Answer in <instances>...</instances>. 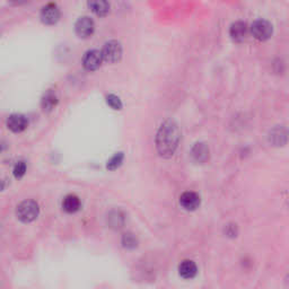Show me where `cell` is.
<instances>
[{
	"label": "cell",
	"instance_id": "cell-8",
	"mask_svg": "<svg viewBox=\"0 0 289 289\" xmlns=\"http://www.w3.org/2000/svg\"><path fill=\"white\" fill-rule=\"evenodd\" d=\"M200 202L201 200L199 195H197L196 192L192 191H186L180 197V205L183 207L185 210L189 211H194L197 208H199Z\"/></svg>",
	"mask_w": 289,
	"mask_h": 289
},
{
	"label": "cell",
	"instance_id": "cell-13",
	"mask_svg": "<svg viewBox=\"0 0 289 289\" xmlns=\"http://www.w3.org/2000/svg\"><path fill=\"white\" fill-rule=\"evenodd\" d=\"M191 156L197 163H203L209 157V149L206 146V143L198 142L191 149Z\"/></svg>",
	"mask_w": 289,
	"mask_h": 289
},
{
	"label": "cell",
	"instance_id": "cell-20",
	"mask_svg": "<svg viewBox=\"0 0 289 289\" xmlns=\"http://www.w3.org/2000/svg\"><path fill=\"white\" fill-rule=\"evenodd\" d=\"M13 173H14V176H15L16 179H22L23 176L25 175V173H26V164H25V162H23V160H19V162L16 163L15 166H14Z\"/></svg>",
	"mask_w": 289,
	"mask_h": 289
},
{
	"label": "cell",
	"instance_id": "cell-14",
	"mask_svg": "<svg viewBox=\"0 0 289 289\" xmlns=\"http://www.w3.org/2000/svg\"><path fill=\"white\" fill-rule=\"evenodd\" d=\"M58 104V98L57 94L53 92L52 89H49L46 93H44L43 98L41 101V106L43 111L45 112H51L53 109L56 108Z\"/></svg>",
	"mask_w": 289,
	"mask_h": 289
},
{
	"label": "cell",
	"instance_id": "cell-16",
	"mask_svg": "<svg viewBox=\"0 0 289 289\" xmlns=\"http://www.w3.org/2000/svg\"><path fill=\"white\" fill-rule=\"evenodd\" d=\"M88 7L92 12L99 16H105L110 12V4L104 0H98V2H88Z\"/></svg>",
	"mask_w": 289,
	"mask_h": 289
},
{
	"label": "cell",
	"instance_id": "cell-5",
	"mask_svg": "<svg viewBox=\"0 0 289 289\" xmlns=\"http://www.w3.org/2000/svg\"><path fill=\"white\" fill-rule=\"evenodd\" d=\"M102 61H103V57H102V52L96 50V49H92L88 50L84 53L83 57V66L85 69H87L89 71L96 70L99 69L102 65Z\"/></svg>",
	"mask_w": 289,
	"mask_h": 289
},
{
	"label": "cell",
	"instance_id": "cell-12",
	"mask_svg": "<svg viewBox=\"0 0 289 289\" xmlns=\"http://www.w3.org/2000/svg\"><path fill=\"white\" fill-rule=\"evenodd\" d=\"M198 268L194 261L191 260H184L181 262L179 266V274L184 279H192L197 276Z\"/></svg>",
	"mask_w": 289,
	"mask_h": 289
},
{
	"label": "cell",
	"instance_id": "cell-7",
	"mask_svg": "<svg viewBox=\"0 0 289 289\" xmlns=\"http://www.w3.org/2000/svg\"><path fill=\"white\" fill-rule=\"evenodd\" d=\"M41 20L44 24L52 25L56 24L60 18V9L56 4L49 3L41 9Z\"/></svg>",
	"mask_w": 289,
	"mask_h": 289
},
{
	"label": "cell",
	"instance_id": "cell-10",
	"mask_svg": "<svg viewBox=\"0 0 289 289\" xmlns=\"http://www.w3.org/2000/svg\"><path fill=\"white\" fill-rule=\"evenodd\" d=\"M229 35L236 42L244 41L246 35H248V25H246V23L242 22V20H237V22H235L231 25Z\"/></svg>",
	"mask_w": 289,
	"mask_h": 289
},
{
	"label": "cell",
	"instance_id": "cell-6",
	"mask_svg": "<svg viewBox=\"0 0 289 289\" xmlns=\"http://www.w3.org/2000/svg\"><path fill=\"white\" fill-rule=\"evenodd\" d=\"M95 30V23L94 20L88 17V16H82L77 19L76 24H75V31L79 37H86L90 36L94 33Z\"/></svg>",
	"mask_w": 289,
	"mask_h": 289
},
{
	"label": "cell",
	"instance_id": "cell-17",
	"mask_svg": "<svg viewBox=\"0 0 289 289\" xmlns=\"http://www.w3.org/2000/svg\"><path fill=\"white\" fill-rule=\"evenodd\" d=\"M123 158H125V155L122 152L116 153L114 156H112L109 160L108 164H106V168L110 171H114L116 168H119L121 166V164L123 162Z\"/></svg>",
	"mask_w": 289,
	"mask_h": 289
},
{
	"label": "cell",
	"instance_id": "cell-4",
	"mask_svg": "<svg viewBox=\"0 0 289 289\" xmlns=\"http://www.w3.org/2000/svg\"><path fill=\"white\" fill-rule=\"evenodd\" d=\"M251 32L259 41H267L272 35V25L266 19H258L251 26Z\"/></svg>",
	"mask_w": 289,
	"mask_h": 289
},
{
	"label": "cell",
	"instance_id": "cell-19",
	"mask_svg": "<svg viewBox=\"0 0 289 289\" xmlns=\"http://www.w3.org/2000/svg\"><path fill=\"white\" fill-rule=\"evenodd\" d=\"M106 102L113 110H121L122 109V102L119 96L114 94H110L106 96Z\"/></svg>",
	"mask_w": 289,
	"mask_h": 289
},
{
	"label": "cell",
	"instance_id": "cell-18",
	"mask_svg": "<svg viewBox=\"0 0 289 289\" xmlns=\"http://www.w3.org/2000/svg\"><path fill=\"white\" fill-rule=\"evenodd\" d=\"M122 244L127 249H135L138 245V239L132 233H126L122 236Z\"/></svg>",
	"mask_w": 289,
	"mask_h": 289
},
{
	"label": "cell",
	"instance_id": "cell-3",
	"mask_svg": "<svg viewBox=\"0 0 289 289\" xmlns=\"http://www.w3.org/2000/svg\"><path fill=\"white\" fill-rule=\"evenodd\" d=\"M101 52L104 61L109 63H115L120 61L122 57V45L119 41L110 40L103 45Z\"/></svg>",
	"mask_w": 289,
	"mask_h": 289
},
{
	"label": "cell",
	"instance_id": "cell-11",
	"mask_svg": "<svg viewBox=\"0 0 289 289\" xmlns=\"http://www.w3.org/2000/svg\"><path fill=\"white\" fill-rule=\"evenodd\" d=\"M270 141L275 144V146H282L285 144L289 139V132L283 127H277L270 132Z\"/></svg>",
	"mask_w": 289,
	"mask_h": 289
},
{
	"label": "cell",
	"instance_id": "cell-15",
	"mask_svg": "<svg viewBox=\"0 0 289 289\" xmlns=\"http://www.w3.org/2000/svg\"><path fill=\"white\" fill-rule=\"evenodd\" d=\"M63 210L68 213H74L80 209V200L77 196L68 195L62 201Z\"/></svg>",
	"mask_w": 289,
	"mask_h": 289
},
{
	"label": "cell",
	"instance_id": "cell-2",
	"mask_svg": "<svg viewBox=\"0 0 289 289\" xmlns=\"http://www.w3.org/2000/svg\"><path fill=\"white\" fill-rule=\"evenodd\" d=\"M40 208L34 200H25L20 202L16 209V216L23 223H31L39 216Z\"/></svg>",
	"mask_w": 289,
	"mask_h": 289
},
{
	"label": "cell",
	"instance_id": "cell-1",
	"mask_svg": "<svg viewBox=\"0 0 289 289\" xmlns=\"http://www.w3.org/2000/svg\"><path fill=\"white\" fill-rule=\"evenodd\" d=\"M181 132L174 120H166L159 127L156 135V149L159 156L170 158L173 156L180 141Z\"/></svg>",
	"mask_w": 289,
	"mask_h": 289
},
{
	"label": "cell",
	"instance_id": "cell-9",
	"mask_svg": "<svg viewBox=\"0 0 289 289\" xmlns=\"http://www.w3.org/2000/svg\"><path fill=\"white\" fill-rule=\"evenodd\" d=\"M29 126V121L26 119V116L20 114V113H14L8 116L7 120V127L8 129L12 130L13 132H22L24 131Z\"/></svg>",
	"mask_w": 289,
	"mask_h": 289
}]
</instances>
